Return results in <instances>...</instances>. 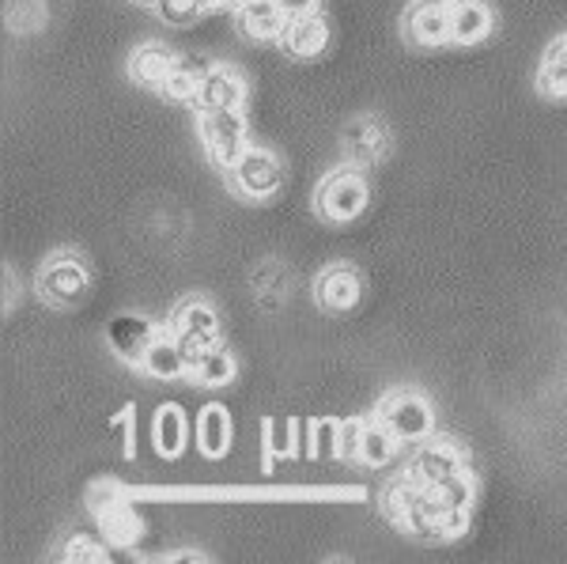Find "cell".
Instances as JSON below:
<instances>
[{
	"mask_svg": "<svg viewBox=\"0 0 567 564\" xmlns=\"http://www.w3.org/2000/svg\"><path fill=\"white\" fill-rule=\"evenodd\" d=\"M465 470V451L454 440H443V435H427L424 443H416L413 459H409L405 474L416 481V485L432 489L439 481L454 478Z\"/></svg>",
	"mask_w": 567,
	"mask_h": 564,
	"instance_id": "52a82bcc",
	"label": "cell"
},
{
	"mask_svg": "<svg viewBox=\"0 0 567 564\" xmlns=\"http://www.w3.org/2000/svg\"><path fill=\"white\" fill-rule=\"evenodd\" d=\"M155 16L171 27H189V23H197L200 16H208V0H159Z\"/></svg>",
	"mask_w": 567,
	"mask_h": 564,
	"instance_id": "484cf974",
	"label": "cell"
},
{
	"mask_svg": "<svg viewBox=\"0 0 567 564\" xmlns=\"http://www.w3.org/2000/svg\"><path fill=\"white\" fill-rule=\"evenodd\" d=\"M213 69L205 58H194V53H178L175 69H171L167 84H163L159 95L175 106H197L200 99V84H205V72Z\"/></svg>",
	"mask_w": 567,
	"mask_h": 564,
	"instance_id": "ac0fdd59",
	"label": "cell"
},
{
	"mask_svg": "<svg viewBox=\"0 0 567 564\" xmlns=\"http://www.w3.org/2000/svg\"><path fill=\"white\" fill-rule=\"evenodd\" d=\"M231 12L235 31L254 45H280L284 31H288V16L277 0H239V4H231Z\"/></svg>",
	"mask_w": 567,
	"mask_h": 564,
	"instance_id": "9c48e42d",
	"label": "cell"
},
{
	"mask_svg": "<svg viewBox=\"0 0 567 564\" xmlns=\"http://www.w3.org/2000/svg\"><path fill=\"white\" fill-rule=\"evenodd\" d=\"M390 148V133L379 117H355V122L344 130V156H349L352 167H371L386 156Z\"/></svg>",
	"mask_w": 567,
	"mask_h": 564,
	"instance_id": "7c38bea8",
	"label": "cell"
},
{
	"mask_svg": "<svg viewBox=\"0 0 567 564\" xmlns=\"http://www.w3.org/2000/svg\"><path fill=\"white\" fill-rule=\"evenodd\" d=\"M368 197H371V189H368V182H363L360 167L349 163V167H337L322 178V186H318V194H315V208L326 224H349L368 208Z\"/></svg>",
	"mask_w": 567,
	"mask_h": 564,
	"instance_id": "7a4b0ae2",
	"label": "cell"
},
{
	"mask_svg": "<svg viewBox=\"0 0 567 564\" xmlns=\"http://www.w3.org/2000/svg\"><path fill=\"white\" fill-rule=\"evenodd\" d=\"M95 520H99V531L106 534V542L117 545V550H130V545L141 542V534H144V523L136 520V512L122 496L110 500L103 507H95Z\"/></svg>",
	"mask_w": 567,
	"mask_h": 564,
	"instance_id": "d6986e66",
	"label": "cell"
},
{
	"mask_svg": "<svg viewBox=\"0 0 567 564\" xmlns=\"http://www.w3.org/2000/svg\"><path fill=\"white\" fill-rule=\"evenodd\" d=\"M416 496H420V485H416V481L409 478V474L390 478V481H386V489H382V496H379L382 515H386L390 523L405 526L409 512H413V504H416Z\"/></svg>",
	"mask_w": 567,
	"mask_h": 564,
	"instance_id": "d4e9b609",
	"label": "cell"
},
{
	"mask_svg": "<svg viewBox=\"0 0 567 564\" xmlns=\"http://www.w3.org/2000/svg\"><path fill=\"white\" fill-rule=\"evenodd\" d=\"M167 561H205V553H197V550H186V553H171Z\"/></svg>",
	"mask_w": 567,
	"mask_h": 564,
	"instance_id": "d6a6232c",
	"label": "cell"
},
{
	"mask_svg": "<svg viewBox=\"0 0 567 564\" xmlns=\"http://www.w3.org/2000/svg\"><path fill=\"white\" fill-rule=\"evenodd\" d=\"M231 440H235V424H231V413L224 406H205L197 417V448L205 459H224L231 451Z\"/></svg>",
	"mask_w": 567,
	"mask_h": 564,
	"instance_id": "ffe728a7",
	"label": "cell"
},
{
	"mask_svg": "<svg viewBox=\"0 0 567 564\" xmlns=\"http://www.w3.org/2000/svg\"><path fill=\"white\" fill-rule=\"evenodd\" d=\"M401 451V440L393 435L379 417H363V432H360V466H371V470H382L398 459Z\"/></svg>",
	"mask_w": 567,
	"mask_h": 564,
	"instance_id": "44dd1931",
	"label": "cell"
},
{
	"mask_svg": "<svg viewBox=\"0 0 567 564\" xmlns=\"http://www.w3.org/2000/svg\"><path fill=\"white\" fill-rule=\"evenodd\" d=\"M136 368L148 379H155V383H175V379L189 376V357H186V349H182V341L167 330L148 345V352H144V360L136 363Z\"/></svg>",
	"mask_w": 567,
	"mask_h": 564,
	"instance_id": "4fadbf2b",
	"label": "cell"
},
{
	"mask_svg": "<svg viewBox=\"0 0 567 564\" xmlns=\"http://www.w3.org/2000/svg\"><path fill=\"white\" fill-rule=\"evenodd\" d=\"M152 435H155V451H159L163 459H178V454L186 451V440H189V424H186L182 406H175V402L159 406L155 424H152Z\"/></svg>",
	"mask_w": 567,
	"mask_h": 564,
	"instance_id": "7402d4cb",
	"label": "cell"
},
{
	"mask_svg": "<svg viewBox=\"0 0 567 564\" xmlns=\"http://www.w3.org/2000/svg\"><path fill=\"white\" fill-rule=\"evenodd\" d=\"M227 178H231L235 194L246 197V202H269L284 186V160L265 144H250L243 152V160L227 171Z\"/></svg>",
	"mask_w": 567,
	"mask_h": 564,
	"instance_id": "277c9868",
	"label": "cell"
},
{
	"mask_svg": "<svg viewBox=\"0 0 567 564\" xmlns=\"http://www.w3.org/2000/svg\"><path fill=\"white\" fill-rule=\"evenodd\" d=\"M360 432H363V417L341 421V459H349V462L360 459Z\"/></svg>",
	"mask_w": 567,
	"mask_h": 564,
	"instance_id": "4dcf8cb0",
	"label": "cell"
},
{
	"mask_svg": "<svg viewBox=\"0 0 567 564\" xmlns=\"http://www.w3.org/2000/svg\"><path fill=\"white\" fill-rule=\"evenodd\" d=\"M310 454H318V459L341 454V421H318L310 429Z\"/></svg>",
	"mask_w": 567,
	"mask_h": 564,
	"instance_id": "f546056e",
	"label": "cell"
},
{
	"mask_svg": "<svg viewBox=\"0 0 567 564\" xmlns=\"http://www.w3.org/2000/svg\"><path fill=\"white\" fill-rule=\"evenodd\" d=\"M235 376H239V363H235V357L224 345H213V349H205L189 363V379H194L197 387H227V383H235Z\"/></svg>",
	"mask_w": 567,
	"mask_h": 564,
	"instance_id": "cb8c5ba5",
	"label": "cell"
},
{
	"mask_svg": "<svg viewBox=\"0 0 567 564\" xmlns=\"http://www.w3.org/2000/svg\"><path fill=\"white\" fill-rule=\"evenodd\" d=\"M58 561L99 564V561H106V545H103V542H95L91 534H69V542L58 550Z\"/></svg>",
	"mask_w": 567,
	"mask_h": 564,
	"instance_id": "4316f807",
	"label": "cell"
},
{
	"mask_svg": "<svg viewBox=\"0 0 567 564\" xmlns=\"http://www.w3.org/2000/svg\"><path fill=\"white\" fill-rule=\"evenodd\" d=\"M171 334L182 341L189 363H194L205 349L219 345V315L205 299H182L175 315H171Z\"/></svg>",
	"mask_w": 567,
	"mask_h": 564,
	"instance_id": "8992f818",
	"label": "cell"
},
{
	"mask_svg": "<svg viewBox=\"0 0 567 564\" xmlns=\"http://www.w3.org/2000/svg\"><path fill=\"white\" fill-rule=\"evenodd\" d=\"M374 417L398 435L401 448H405V443H424L427 435L435 432L432 406H427V398H420L416 390H390L379 402V409H374Z\"/></svg>",
	"mask_w": 567,
	"mask_h": 564,
	"instance_id": "3957f363",
	"label": "cell"
},
{
	"mask_svg": "<svg viewBox=\"0 0 567 564\" xmlns=\"http://www.w3.org/2000/svg\"><path fill=\"white\" fill-rule=\"evenodd\" d=\"M296 451V429L280 421H265V466H272V459Z\"/></svg>",
	"mask_w": 567,
	"mask_h": 564,
	"instance_id": "f1b7e54d",
	"label": "cell"
},
{
	"mask_svg": "<svg viewBox=\"0 0 567 564\" xmlns=\"http://www.w3.org/2000/svg\"><path fill=\"white\" fill-rule=\"evenodd\" d=\"M496 27L488 0H451V45H481Z\"/></svg>",
	"mask_w": 567,
	"mask_h": 564,
	"instance_id": "9a60e30c",
	"label": "cell"
},
{
	"mask_svg": "<svg viewBox=\"0 0 567 564\" xmlns=\"http://www.w3.org/2000/svg\"><path fill=\"white\" fill-rule=\"evenodd\" d=\"M277 4L284 8V16H288V20H299V16L318 12V8H322V0H277Z\"/></svg>",
	"mask_w": 567,
	"mask_h": 564,
	"instance_id": "1f68e13d",
	"label": "cell"
},
{
	"mask_svg": "<svg viewBox=\"0 0 567 564\" xmlns=\"http://www.w3.org/2000/svg\"><path fill=\"white\" fill-rule=\"evenodd\" d=\"M155 338H159V334H155V326L144 315H117L114 322L106 326L110 349H114L125 363H141Z\"/></svg>",
	"mask_w": 567,
	"mask_h": 564,
	"instance_id": "2e32d148",
	"label": "cell"
},
{
	"mask_svg": "<svg viewBox=\"0 0 567 564\" xmlns=\"http://www.w3.org/2000/svg\"><path fill=\"white\" fill-rule=\"evenodd\" d=\"M39 293L50 307H76L91 293V269L80 254H53L39 273Z\"/></svg>",
	"mask_w": 567,
	"mask_h": 564,
	"instance_id": "5b68a950",
	"label": "cell"
},
{
	"mask_svg": "<svg viewBox=\"0 0 567 564\" xmlns=\"http://www.w3.org/2000/svg\"><path fill=\"white\" fill-rule=\"evenodd\" d=\"M315 299H318V307H326L329 315H349L352 307L363 299V277L352 266L337 262V266L318 273Z\"/></svg>",
	"mask_w": 567,
	"mask_h": 564,
	"instance_id": "30bf717a",
	"label": "cell"
},
{
	"mask_svg": "<svg viewBox=\"0 0 567 564\" xmlns=\"http://www.w3.org/2000/svg\"><path fill=\"white\" fill-rule=\"evenodd\" d=\"M175 61H178V53L171 50L167 42H144V45H136L133 58H130V76L141 88L163 91V84H167V76H171V69H175Z\"/></svg>",
	"mask_w": 567,
	"mask_h": 564,
	"instance_id": "e0dca14e",
	"label": "cell"
},
{
	"mask_svg": "<svg viewBox=\"0 0 567 564\" xmlns=\"http://www.w3.org/2000/svg\"><path fill=\"white\" fill-rule=\"evenodd\" d=\"M250 84L235 65H213L205 72V84H200L197 111H243Z\"/></svg>",
	"mask_w": 567,
	"mask_h": 564,
	"instance_id": "8fae6325",
	"label": "cell"
},
{
	"mask_svg": "<svg viewBox=\"0 0 567 564\" xmlns=\"http://www.w3.org/2000/svg\"><path fill=\"white\" fill-rule=\"evenodd\" d=\"M534 88L545 99H567V34L548 42V50L542 53V65H537Z\"/></svg>",
	"mask_w": 567,
	"mask_h": 564,
	"instance_id": "603a6c76",
	"label": "cell"
},
{
	"mask_svg": "<svg viewBox=\"0 0 567 564\" xmlns=\"http://www.w3.org/2000/svg\"><path fill=\"white\" fill-rule=\"evenodd\" d=\"M141 4H152V8H155V4H159V0H141Z\"/></svg>",
	"mask_w": 567,
	"mask_h": 564,
	"instance_id": "836d02e7",
	"label": "cell"
},
{
	"mask_svg": "<svg viewBox=\"0 0 567 564\" xmlns=\"http://www.w3.org/2000/svg\"><path fill=\"white\" fill-rule=\"evenodd\" d=\"M197 133L200 148L208 152V160L219 171H231L243 160V152L250 148V125H246L243 111H200Z\"/></svg>",
	"mask_w": 567,
	"mask_h": 564,
	"instance_id": "6da1fadb",
	"label": "cell"
},
{
	"mask_svg": "<svg viewBox=\"0 0 567 564\" xmlns=\"http://www.w3.org/2000/svg\"><path fill=\"white\" fill-rule=\"evenodd\" d=\"M45 20V8L42 0H8V23H12V31H39Z\"/></svg>",
	"mask_w": 567,
	"mask_h": 564,
	"instance_id": "83f0119b",
	"label": "cell"
},
{
	"mask_svg": "<svg viewBox=\"0 0 567 564\" xmlns=\"http://www.w3.org/2000/svg\"><path fill=\"white\" fill-rule=\"evenodd\" d=\"M405 39L416 50L451 45V0H413L405 8Z\"/></svg>",
	"mask_w": 567,
	"mask_h": 564,
	"instance_id": "ba28073f",
	"label": "cell"
},
{
	"mask_svg": "<svg viewBox=\"0 0 567 564\" xmlns=\"http://www.w3.org/2000/svg\"><path fill=\"white\" fill-rule=\"evenodd\" d=\"M280 50L296 61H310V58H322L329 50V23L322 12H310L299 16V20H288V31L280 39Z\"/></svg>",
	"mask_w": 567,
	"mask_h": 564,
	"instance_id": "5bb4252c",
	"label": "cell"
}]
</instances>
